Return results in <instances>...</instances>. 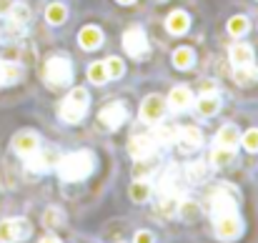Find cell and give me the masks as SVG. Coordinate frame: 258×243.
Instances as JSON below:
<instances>
[{
  "instance_id": "6da1fadb",
  "label": "cell",
  "mask_w": 258,
  "mask_h": 243,
  "mask_svg": "<svg viewBox=\"0 0 258 243\" xmlns=\"http://www.w3.org/2000/svg\"><path fill=\"white\" fill-rule=\"evenodd\" d=\"M93 168H95V158H93L90 151L68 153V156H63V158L58 161V165H55V170H58V175H60L63 180H83V178H88V175L93 173Z\"/></svg>"
},
{
  "instance_id": "7a4b0ae2",
  "label": "cell",
  "mask_w": 258,
  "mask_h": 243,
  "mask_svg": "<svg viewBox=\"0 0 258 243\" xmlns=\"http://www.w3.org/2000/svg\"><path fill=\"white\" fill-rule=\"evenodd\" d=\"M88 110V93L86 88H76L73 93H68V98L60 103V118L66 123H78L83 120Z\"/></svg>"
},
{
  "instance_id": "3957f363",
  "label": "cell",
  "mask_w": 258,
  "mask_h": 243,
  "mask_svg": "<svg viewBox=\"0 0 258 243\" xmlns=\"http://www.w3.org/2000/svg\"><path fill=\"white\" fill-rule=\"evenodd\" d=\"M71 76H73V66H71L68 58L55 55V58H50V60L45 63V81L48 83H53V85H66V83L71 81Z\"/></svg>"
},
{
  "instance_id": "277c9868",
  "label": "cell",
  "mask_w": 258,
  "mask_h": 243,
  "mask_svg": "<svg viewBox=\"0 0 258 243\" xmlns=\"http://www.w3.org/2000/svg\"><path fill=\"white\" fill-rule=\"evenodd\" d=\"M28 236H30V223L25 218H5V221H0V241L3 243L25 241Z\"/></svg>"
},
{
  "instance_id": "5b68a950",
  "label": "cell",
  "mask_w": 258,
  "mask_h": 243,
  "mask_svg": "<svg viewBox=\"0 0 258 243\" xmlns=\"http://www.w3.org/2000/svg\"><path fill=\"white\" fill-rule=\"evenodd\" d=\"M123 50L131 58H143L148 53V38L141 28H128L123 35Z\"/></svg>"
},
{
  "instance_id": "8992f818",
  "label": "cell",
  "mask_w": 258,
  "mask_h": 243,
  "mask_svg": "<svg viewBox=\"0 0 258 243\" xmlns=\"http://www.w3.org/2000/svg\"><path fill=\"white\" fill-rule=\"evenodd\" d=\"M213 221H216V236L221 241H233L243 231V223H241L238 213H228V216H221V218H213Z\"/></svg>"
},
{
  "instance_id": "52a82bcc",
  "label": "cell",
  "mask_w": 258,
  "mask_h": 243,
  "mask_svg": "<svg viewBox=\"0 0 258 243\" xmlns=\"http://www.w3.org/2000/svg\"><path fill=\"white\" fill-rule=\"evenodd\" d=\"M163 115H166V100L161 95H148L141 105V118L153 126V123H161Z\"/></svg>"
},
{
  "instance_id": "ba28073f",
  "label": "cell",
  "mask_w": 258,
  "mask_h": 243,
  "mask_svg": "<svg viewBox=\"0 0 258 243\" xmlns=\"http://www.w3.org/2000/svg\"><path fill=\"white\" fill-rule=\"evenodd\" d=\"M98 118H100V123L105 128H118V126H123V120L128 118V113H125V105L123 103H108L98 113Z\"/></svg>"
},
{
  "instance_id": "9c48e42d",
  "label": "cell",
  "mask_w": 258,
  "mask_h": 243,
  "mask_svg": "<svg viewBox=\"0 0 258 243\" xmlns=\"http://www.w3.org/2000/svg\"><path fill=\"white\" fill-rule=\"evenodd\" d=\"M128 153H131L136 161L148 158V156L156 153V141H153L151 136H133V138L128 141Z\"/></svg>"
},
{
  "instance_id": "30bf717a",
  "label": "cell",
  "mask_w": 258,
  "mask_h": 243,
  "mask_svg": "<svg viewBox=\"0 0 258 243\" xmlns=\"http://www.w3.org/2000/svg\"><path fill=\"white\" fill-rule=\"evenodd\" d=\"M211 213H213V218H221V216H228V213H238L233 196H228L223 191H216L211 196Z\"/></svg>"
},
{
  "instance_id": "8fae6325",
  "label": "cell",
  "mask_w": 258,
  "mask_h": 243,
  "mask_svg": "<svg viewBox=\"0 0 258 243\" xmlns=\"http://www.w3.org/2000/svg\"><path fill=\"white\" fill-rule=\"evenodd\" d=\"M158 188H161V193H163V198H178L180 193H183V188L178 186V168L171 165L163 175H161V183H158Z\"/></svg>"
},
{
  "instance_id": "7c38bea8",
  "label": "cell",
  "mask_w": 258,
  "mask_h": 243,
  "mask_svg": "<svg viewBox=\"0 0 258 243\" xmlns=\"http://www.w3.org/2000/svg\"><path fill=\"white\" fill-rule=\"evenodd\" d=\"M13 151L18 153V156H30L33 151H38V136L35 133H18L15 138H13Z\"/></svg>"
},
{
  "instance_id": "4fadbf2b",
  "label": "cell",
  "mask_w": 258,
  "mask_h": 243,
  "mask_svg": "<svg viewBox=\"0 0 258 243\" xmlns=\"http://www.w3.org/2000/svg\"><path fill=\"white\" fill-rule=\"evenodd\" d=\"M193 103V93L188 90V88H173L171 95H168V105H171L173 110H185L188 105Z\"/></svg>"
},
{
  "instance_id": "5bb4252c",
  "label": "cell",
  "mask_w": 258,
  "mask_h": 243,
  "mask_svg": "<svg viewBox=\"0 0 258 243\" xmlns=\"http://www.w3.org/2000/svg\"><path fill=\"white\" fill-rule=\"evenodd\" d=\"M188 25H190V18H188L183 10L171 13L168 20H166V28H168V33H173V35H183V33L188 30Z\"/></svg>"
},
{
  "instance_id": "9a60e30c",
  "label": "cell",
  "mask_w": 258,
  "mask_h": 243,
  "mask_svg": "<svg viewBox=\"0 0 258 243\" xmlns=\"http://www.w3.org/2000/svg\"><path fill=\"white\" fill-rule=\"evenodd\" d=\"M78 40H81V45H83L86 50H93V48H98V45L103 43V33H100V28H95V25H86V28L81 30Z\"/></svg>"
},
{
  "instance_id": "2e32d148",
  "label": "cell",
  "mask_w": 258,
  "mask_h": 243,
  "mask_svg": "<svg viewBox=\"0 0 258 243\" xmlns=\"http://www.w3.org/2000/svg\"><path fill=\"white\" fill-rule=\"evenodd\" d=\"M231 60L233 66H246V63H253V48L246 45V43H238L231 48Z\"/></svg>"
},
{
  "instance_id": "e0dca14e",
  "label": "cell",
  "mask_w": 258,
  "mask_h": 243,
  "mask_svg": "<svg viewBox=\"0 0 258 243\" xmlns=\"http://www.w3.org/2000/svg\"><path fill=\"white\" fill-rule=\"evenodd\" d=\"M236 83L241 85H251V83L258 81V68L253 63H246V66H236V73H233Z\"/></svg>"
},
{
  "instance_id": "ac0fdd59",
  "label": "cell",
  "mask_w": 258,
  "mask_h": 243,
  "mask_svg": "<svg viewBox=\"0 0 258 243\" xmlns=\"http://www.w3.org/2000/svg\"><path fill=\"white\" fill-rule=\"evenodd\" d=\"M8 15H10V28H20V25H25L30 20V10L23 3H13V8H10Z\"/></svg>"
},
{
  "instance_id": "d6986e66",
  "label": "cell",
  "mask_w": 258,
  "mask_h": 243,
  "mask_svg": "<svg viewBox=\"0 0 258 243\" xmlns=\"http://www.w3.org/2000/svg\"><path fill=\"white\" fill-rule=\"evenodd\" d=\"M25 158H28V170H33V173H40V170H45V168L53 165V158H50L48 153H38V151H33V153L25 156Z\"/></svg>"
},
{
  "instance_id": "ffe728a7",
  "label": "cell",
  "mask_w": 258,
  "mask_h": 243,
  "mask_svg": "<svg viewBox=\"0 0 258 243\" xmlns=\"http://www.w3.org/2000/svg\"><path fill=\"white\" fill-rule=\"evenodd\" d=\"M66 18H68V8H66V5L53 3V5L45 8V20H48L50 25H60V23H66Z\"/></svg>"
},
{
  "instance_id": "44dd1931",
  "label": "cell",
  "mask_w": 258,
  "mask_h": 243,
  "mask_svg": "<svg viewBox=\"0 0 258 243\" xmlns=\"http://www.w3.org/2000/svg\"><path fill=\"white\" fill-rule=\"evenodd\" d=\"M218 146L236 151V146H238V131H236V126H223L218 131Z\"/></svg>"
},
{
  "instance_id": "7402d4cb",
  "label": "cell",
  "mask_w": 258,
  "mask_h": 243,
  "mask_svg": "<svg viewBox=\"0 0 258 243\" xmlns=\"http://www.w3.org/2000/svg\"><path fill=\"white\" fill-rule=\"evenodd\" d=\"M178 136H180V131L175 128V126H161L156 133H153V141L156 143H163V146H171L178 141Z\"/></svg>"
},
{
  "instance_id": "603a6c76",
  "label": "cell",
  "mask_w": 258,
  "mask_h": 243,
  "mask_svg": "<svg viewBox=\"0 0 258 243\" xmlns=\"http://www.w3.org/2000/svg\"><path fill=\"white\" fill-rule=\"evenodd\" d=\"M206 175H208L206 163L196 161V163H188V165H185V178H188L190 183H203V180H206Z\"/></svg>"
},
{
  "instance_id": "cb8c5ba5",
  "label": "cell",
  "mask_w": 258,
  "mask_h": 243,
  "mask_svg": "<svg viewBox=\"0 0 258 243\" xmlns=\"http://www.w3.org/2000/svg\"><path fill=\"white\" fill-rule=\"evenodd\" d=\"M233 156H236L233 148H223V146H218V148L211 153V163H213L216 168H226L228 163H233Z\"/></svg>"
},
{
  "instance_id": "d4e9b609",
  "label": "cell",
  "mask_w": 258,
  "mask_h": 243,
  "mask_svg": "<svg viewBox=\"0 0 258 243\" xmlns=\"http://www.w3.org/2000/svg\"><path fill=\"white\" fill-rule=\"evenodd\" d=\"M193 60H196V55H193V50H190V48H178V50L173 53V66H175V68H180V71L190 68V66H193Z\"/></svg>"
},
{
  "instance_id": "484cf974",
  "label": "cell",
  "mask_w": 258,
  "mask_h": 243,
  "mask_svg": "<svg viewBox=\"0 0 258 243\" xmlns=\"http://www.w3.org/2000/svg\"><path fill=\"white\" fill-rule=\"evenodd\" d=\"M178 138L183 141L185 148H201V143H203V136H201L198 128H183Z\"/></svg>"
},
{
  "instance_id": "4316f807",
  "label": "cell",
  "mask_w": 258,
  "mask_h": 243,
  "mask_svg": "<svg viewBox=\"0 0 258 243\" xmlns=\"http://www.w3.org/2000/svg\"><path fill=\"white\" fill-rule=\"evenodd\" d=\"M20 78V66L15 63H0V85H10Z\"/></svg>"
},
{
  "instance_id": "83f0119b",
  "label": "cell",
  "mask_w": 258,
  "mask_h": 243,
  "mask_svg": "<svg viewBox=\"0 0 258 243\" xmlns=\"http://www.w3.org/2000/svg\"><path fill=\"white\" fill-rule=\"evenodd\" d=\"M148 196H151V183H148V180H136V183L131 186V198H133L136 203H146Z\"/></svg>"
},
{
  "instance_id": "f1b7e54d",
  "label": "cell",
  "mask_w": 258,
  "mask_h": 243,
  "mask_svg": "<svg viewBox=\"0 0 258 243\" xmlns=\"http://www.w3.org/2000/svg\"><path fill=\"white\" fill-rule=\"evenodd\" d=\"M198 110H201L203 115H213V113L218 110V98H216V93H206V95L198 100Z\"/></svg>"
},
{
  "instance_id": "f546056e",
  "label": "cell",
  "mask_w": 258,
  "mask_h": 243,
  "mask_svg": "<svg viewBox=\"0 0 258 243\" xmlns=\"http://www.w3.org/2000/svg\"><path fill=\"white\" fill-rule=\"evenodd\" d=\"M88 78L95 83V85H103V83L108 81V73H105V63H93V66L88 68Z\"/></svg>"
},
{
  "instance_id": "4dcf8cb0",
  "label": "cell",
  "mask_w": 258,
  "mask_h": 243,
  "mask_svg": "<svg viewBox=\"0 0 258 243\" xmlns=\"http://www.w3.org/2000/svg\"><path fill=\"white\" fill-rule=\"evenodd\" d=\"M248 30V20L243 18V15H233L231 20H228V33L231 35H243Z\"/></svg>"
},
{
  "instance_id": "1f68e13d",
  "label": "cell",
  "mask_w": 258,
  "mask_h": 243,
  "mask_svg": "<svg viewBox=\"0 0 258 243\" xmlns=\"http://www.w3.org/2000/svg\"><path fill=\"white\" fill-rule=\"evenodd\" d=\"M105 73H108V78H120V76L125 73L123 60H120V58H108V60H105Z\"/></svg>"
},
{
  "instance_id": "d6a6232c",
  "label": "cell",
  "mask_w": 258,
  "mask_h": 243,
  "mask_svg": "<svg viewBox=\"0 0 258 243\" xmlns=\"http://www.w3.org/2000/svg\"><path fill=\"white\" fill-rule=\"evenodd\" d=\"M43 223H45V228H58V226L63 223L60 208H48V211L43 213Z\"/></svg>"
},
{
  "instance_id": "836d02e7",
  "label": "cell",
  "mask_w": 258,
  "mask_h": 243,
  "mask_svg": "<svg viewBox=\"0 0 258 243\" xmlns=\"http://www.w3.org/2000/svg\"><path fill=\"white\" fill-rule=\"evenodd\" d=\"M178 213H180L183 221H193V218L198 216V206H196L193 201H183V203L178 206Z\"/></svg>"
},
{
  "instance_id": "e575fe53",
  "label": "cell",
  "mask_w": 258,
  "mask_h": 243,
  "mask_svg": "<svg viewBox=\"0 0 258 243\" xmlns=\"http://www.w3.org/2000/svg\"><path fill=\"white\" fill-rule=\"evenodd\" d=\"M243 148L251 151V153H256L258 151V131L256 128H251V131L243 133Z\"/></svg>"
},
{
  "instance_id": "d590c367",
  "label": "cell",
  "mask_w": 258,
  "mask_h": 243,
  "mask_svg": "<svg viewBox=\"0 0 258 243\" xmlns=\"http://www.w3.org/2000/svg\"><path fill=\"white\" fill-rule=\"evenodd\" d=\"M136 243H153V233H148V231H138V233H136Z\"/></svg>"
},
{
  "instance_id": "8d00e7d4",
  "label": "cell",
  "mask_w": 258,
  "mask_h": 243,
  "mask_svg": "<svg viewBox=\"0 0 258 243\" xmlns=\"http://www.w3.org/2000/svg\"><path fill=\"white\" fill-rule=\"evenodd\" d=\"M13 8V0H0V15H8Z\"/></svg>"
},
{
  "instance_id": "74e56055",
  "label": "cell",
  "mask_w": 258,
  "mask_h": 243,
  "mask_svg": "<svg viewBox=\"0 0 258 243\" xmlns=\"http://www.w3.org/2000/svg\"><path fill=\"white\" fill-rule=\"evenodd\" d=\"M40 243H60V238H55V236H45Z\"/></svg>"
},
{
  "instance_id": "f35d334b",
  "label": "cell",
  "mask_w": 258,
  "mask_h": 243,
  "mask_svg": "<svg viewBox=\"0 0 258 243\" xmlns=\"http://www.w3.org/2000/svg\"><path fill=\"white\" fill-rule=\"evenodd\" d=\"M118 3H123V5H128V3H133V0H118Z\"/></svg>"
}]
</instances>
